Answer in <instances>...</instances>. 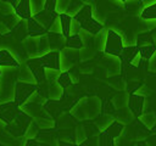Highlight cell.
I'll return each instance as SVG.
<instances>
[{
  "label": "cell",
  "instance_id": "cell-1",
  "mask_svg": "<svg viewBox=\"0 0 156 146\" xmlns=\"http://www.w3.org/2000/svg\"><path fill=\"white\" fill-rule=\"evenodd\" d=\"M72 19L79 24V28L88 32L91 35H96L102 30V24L93 17V7L89 4H84L73 16Z\"/></svg>",
  "mask_w": 156,
  "mask_h": 146
},
{
  "label": "cell",
  "instance_id": "cell-2",
  "mask_svg": "<svg viewBox=\"0 0 156 146\" xmlns=\"http://www.w3.org/2000/svg\"><path fill=\"white\" fill-rule=\"evenodd\" d=\"M123 49V40L122 35L113 30L110 29L106 33V39H105V46H104V52L106 55H112L116 57H119L121 51Z\"/></svg>",
  "mask_w": 156,
  "mask_h": 146
},
{
  "label": "cell",
  "instance_id": "cell-3",
  "mask_svg": "<svg viewBox=\"0 0 156 146\" xmlns=\"http://www.w3.org/2000/svg\"><path fill=\"white\" fill-rule=\"evenodd\" d=\"M37 91V84L35 83H24V82H17L15 84V95L13 101L15 103L21 107L27 102V100L30 97L33 92Z\"/></svg>",
  "mask_w": 156,
  "mask_h": 146
},
{
  "label": "cell",
  "instance_id": "cell-4",
  "mask_svg": "<svg viewBox=\"0 0 156 146\" xmlns=\"http://www.w3.org/2000/svg\"><path fill=\"white\" fill-rule=\"evenodd\" d=\"M12 6L15 13L21 19H29L32 17V9H30V0H2Z\"/></svg>",
  "mask_w": 156,
  "mask_h": 146
},
{
  "label": "cell",
  "instance_id": "cell-5",
  "mask_svg": "<svg viewBox=\"0 0 156 146\" xmlns=\"http://www.w3.org/2000/svg\"><path fill=\"white\" fill-rule=\"evenodd\" d=\"M20 111H21V107H18L15 103V101L0 103V119L7 125L20 113Z\"/></svg>",
  "mask_w": 156,
  "mask_h": 146
},
{
  "label": "cell",
  "instance_id": "cell-6",
  "mask_svg": "<svg viewBox=\"0 0 156 146\" xmlns=\"http://www.w3.org/2000/svg\"><path fill=\"white\" fill-rule=\"evenodd\" d=\"M144 103H145V96L138 95V94H129L128 95V108L133 113L134 117H139L144 112Z\"/></svg>",
  "mask_w": 156,
  "mask_h": 146
},
{
  "label": "cell",
  "instance_id": "cell-7",
  "mask_svg": "<svg viewBox=\"0 0 156 146\" xmlns=\"http://www.w3.org/2000/svg\"><path fill=\"white\" fill-rule=\"evenodd\" d=\"M139 50H138V46L136 45H129V46H123L122 51H121V55H119V61L121 63H128L130 64L133 58L138 55Z\"/></svg>",
  "mask_w": 156,
  "mask_h": 146
},
{
  "label": "cell",
  "instance_id": "cell-8",
  "mask_svg": "<svg viewBox=\"0 0 156 146\" xmlns=\"http://www.w3.org/2000/svg\"><path fill=\"white\" fill-rule=\"evenodd\" d=\"M20 63L15 58V56L6 49L0 50V68L4 67H17ZM0 75H1V69H0Z\"/></svg>",
  "mask_w": 156,
  "mask_h": 146
},
{
  "label": "cell",
  "instance_id": "cell-9",
  "mask_svg": "<svg viewBox=\"0 0 156 146\" xmlns=\"http://www.w3.org/2000/svg\"><path fill=\"white\" fill-rule=\"evenodd\" d=\"M58 21H60V26H61V33L67 38L69 36V28H71V23H72V16L65 12H58Z\"/></svg>",
  "mask_w": 156,
  "mask_h": 146
},
{
  "label": "cell",
  "instance_id": "cell-10",
  "mask_svg": "<svg viewBox=\"0 0 156 146\" xmlns=\"http://www.w3.org/2000/svg\"><path fill=\"white\" fill-rule=\"evenodd\" d=\"M83 46H84V44H83V41H82V39H80V36H79L78 33H77V34H72V35H69V36L66 38L65 47L79 50V49H82Z\"/></svg>",
  "mask_w": 156,
  "mask_h": 146
},
{
  "label": "cell",
  "instance_id": "cell-11",
  "mask_svg": "<svg viewBox=\"0 0 156 146\" xmlns=\"http://www.w3.org/2000/svg\"><path fill=\"white\" fill-rule=\"evenodd\" d=\"M140 17H141L143 19H149V21H150V19H156V2H154V4L149 5V6H146V7L143 10Z\"/></svg>",
  "mask_w": 156,
  "mask_h": 146
},
{
  "label": "cell",
  "instance_id": "cell-12",
  "mask_svg": "<svg viewBox=\"0 0 156 146\" xmlns=\"http://www.w3.org/2000/svg\"><path fill=\"white\" fill-rule=\"evenodd\" d=\"M57 83L62 86V89H63V91L68 88V86H71L72 85V80H71V75H69V73L67 72V71H63L62 73H60V75H58V78H57Z\"/></svg>",
  "mask_w": 156,
  "mask_h": 146
},
{
  "label": "cell",
  "instance_id": "cell-13",
  "mask_svg": "<svg viewBox=\"0 0 156 146\" xmlns=\"http://www.w3.org/2000/svg\"><path fill=\"white\" fill-rule=\"evenodd\" d=\"M138 118H139L149 129H151V128L156 124V118H155V116H154L152 113H149V114H140Z\"/></svg>",
  "mask_w": 156,
  "mask_h": 146
},
{
  "label": "cell",
  "instance_id": "cell-14",
  "mask_svg": "<svg viewBox=\"0 0 156 146\" xmlns=\"http://www.w3.org/2000/svg\"><path fill=\"white\" fill-rule=\"evenodd\" d=\"M56 4H57V0H45L43 10L46 11V12H50V13L57 12L56 11Z\"/></svg>",
  "mask_w": 156,
  "mask_h": 146
},
{
  "label": "cell",
  "instance_id": "cell-15",
  "mask_svg": "<svg viewBox=\"0 0 156 146\" xmlns=\"http://www.w3.org/2000/svg\"><path fill=\"white\" fill-rule=\"evenodd\" d=\"M24 136H26V139H34V137L37 136V128L33 125L32 122H30L29 125L27 127V129H26V131H24Z\"/></svg>",
  "mask_w": 156,
  "mask_h": 146
},
{
  "label": "cell",
  "instance_id": "cell-16",
  "mask_svg": "<svg viewBox=\"0 0 156 146\" xmlns=\"http://www.w3.org/2000/svg\"><path fill=\"white\" fill-rule=\"evenodd\" d=\"M85 139H87V135H85V133H84L83 128H82V127H80V128H78V129H77V139H76L77 145H79V144L84 142V140H85Z\"/></svg>",
  "mask_w": 156,
  "mask_h": 146
},
{
  "label": "cell",
  "instance_id": "cell-17",
  "mask_svg": "<svg viewBox=\"0 0 156 146\" xmlns=\"http://www.w3.org/2000/svg\"><path fill=\"white\" fill-rule=\"evenodd\" d=\"M51 146H60V145H58V142H57V141H56V140H55V142H54V144H52V145H51Z\"/></svg>",
  "mask_w": 156,
  "mask_h": 146
},
{
  "label": "cell",
  "instance_id": "cell-18",
  "mask_svg": "<svg viewBox=\"0 0 156 146\" xmlns=\"http://www.w3.org/2000/svg\"><path fill=\"white\" fill-rule=\"evenodd\" d=\"M119 1H122V2H126V1H127V0H119Z\"/></svg>",
  "mask_w": 156,
  "mask_h": 146
}]
</instances>
